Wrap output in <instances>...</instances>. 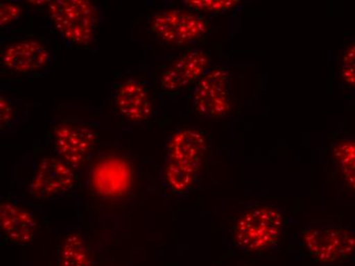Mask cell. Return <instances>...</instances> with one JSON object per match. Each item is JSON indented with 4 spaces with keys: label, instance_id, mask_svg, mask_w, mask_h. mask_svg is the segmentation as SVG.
Wrapping results in <instances>:
<instances>
[{
    "label": "cell",
    "instance_id": "cell-1",
    "mask_svg": "<svg viewBox=\"0 0 355 266\" xmlns=\"http://www.w3.org/2000/svg\"><path fill=\"white\" fill-rule=\"evenodd\" d=\"M205 151L207 142L199 131L185 128L173 134L164 167V178L168 189L175 194H185L192 189Z\"/></svg>",
    "mask_w": 355,
    "mask_h": 266
},
{
    "label": "cell",
    "instance_id": "cell-2",
    "mask_svg": "<svg viewBox=\"0 0 355 266\" xmlns=\"http://www.w3.org/2000/svg\"><path fill=\"white\" fill-rule=\"evenodd\" d=\"M284 228V215L280 209L261 205L249 209L236 222L233 242L240 251L253 255L276 250Z\"/></svg>",
    "mask_w": 355,
    "mask_h": 266
},
{
    "label": "cell",
    "instance_id": "cell-3",
    "mask_svg": "<svg viewBox=\"0 0 355 266\" xmlns=\"http://www.w3.org/2000/svg\"><path fill=\"white\" fill-rule=\"evenodd\" d=\"M51 25L64 42L75 47H88L96 36L99 23L97 6L88 0L49 1Z\"/></svg>",
    "mask_w": 355,
    "mask_h": 266
},
{
    "label": "cell",
    "instance_id": "cell-4",
    "mask_svg": "<svg viewBox=\"0 0 355 266\" xmlns=\"http://www.w3.org/2000/svg\"><path fill=\"white\" fill-rule=\"evenodd\" d=\"M307 254L320 265L345 263L355 253V229L342 224H315L302 231Z\"/></svg>",
    "mask_w": 355,
    "mask_h": 266
},
{
    "label": "cell",
    "instance_id": "cell-5",
    "mask_svg": "<svg viewBox=\"0 0 355 266\" xmlns=\"http://www.w3.org/2000/svg\"><path fill=\"white\" fill-rule=\"evenodd\" d=\"M196 113L207 119L220 118L230 113V74L225 67L205 73L197 82L193 92Z\"/></svg>",
    "mask_w": 355,
    "mask_h": 266
},
{
    "label": "cell",
    "instance_id": "cell-6",
    "mask_svg": "<svg viewBox=\"0 0 355 266\" xmlns=\"http://www.w3.org/2000/svg\"><path fill=\"white\" fill-rule=\"evenodd\" d=\"M153 33L170 44H188L202 38L207 32L205 19L183 10H166L155 14L150 22Z\"/></svg>",
    "mask_w": 355,
    "mask_h": 266
},
{
    "label": "cell",
    "instance_id": "cell-7",
    "mask_svg": "<svg viewBox=\"0 0 355 266\" xmlns=\"http://www.w3.org/2000/svg\"><path fill=\"white\" fill-rule=\"evenodd\" d=\"M96 140V133L87 125L80 123L62 122L53 129L56 155L75 169L87 161Z\"/></svg>",
    "mask_w": 355,
    "mask_h": 266
},
{
    "label": "cell",
    "instance_id": "cell-8",
    "mask_svg": "<svg viewBox=\"0 0 355 266\" xmlns=\"http://www.w3.org/2000/svg\"><path fill=\"white\" fill-rule=\"evenodd\" d=\"M73 185V168L60 158L47 157L39 163L29 192L37 199H49L68 192Z\"/></svg>",
    "mask_w": 355,
    "mask_h": 266
},
{
    "label": "cell",
    "instance_id": "cell-9",
    "mask_svg": "<svg viewBox=\"0 0 355 266\" xmlns=\"http://www.w3.org/2000/svg\"><path fill=\"white\" fill-rule=\"evenodd\" d=\"M209 57L205 51L192 49L176 58L160 78L166 92H177L201 79L209 72Z\"/></svg>",
    "mask_w": 355,
    "mask_h": 266
},
{
    "label": "cell",
    "instance_id": "cell-10",
    "mask_svg": "<svg viewBox=\"0 0 355 266\" xmlns=\"http://www.w3.org/2000/svg\"><path fill=\"white\" fill-rule=\"evenodd\" d=\"M1 66L15 73H32L46 68L51 53L37 40H21L12 43L2 51Z\"/></svg>",
    "mask_w": 355,
    "mask_h": 266
},
{
    "label": "cell",
    "instance_id": "cell-11",
    "mask_svg": "<svg viewBox=\"0 0 355 266\" xmlns=\"http://www.w3.org/2000/svg\"><path fill=\"white\" fill-rule=\"evenodd\" d=\"M37 222L31 212L16 203L2 201L0 204V228L15 245L32 244L37 233Z\"/></svg>",
    "mask_w": 355,
    "mask_h": 266
},
{
    "label": "cell",
    "instance_id": "cell-12",
    "mask_svg": "<svg viewBox=\"0 0 355 266\" xmlns=\"http://www.w3.org/2000/svg\"><path fill=\"white\" fill-rule=\"evenodd\" d=\"M114 103L121 114L132 122L147 121L153 108L146 86L136 79H128L119 84L114 94Z\"/></svg>",
    "mask_w": 355,
    "mask_h": 266
},
{
    "label": "cell",
    "instance_id": "cell-13",
    "mask_svg": "<svg viewBox=\"0 0 355 266\" xmlns=\"http://www.w3.org/2000/svg\"><path fill=\"white\" fill-rule=\"evenodd\" d=\"M87 243L79 233H73L64 239L60 252V266H91Z\"/></svg>",
    "mask_w": 355,
    "mask_h": 266
},
{
    "label": "cell",
    "instance_id": "cell-14",
    "mask_svg": "<svg viewBox=\"0 0 355 266\" xmlns=\"http://www.w3.org/2000/svg\"><path fill=\"white\" fill-rule=\"evenodd\" d=\"M334 157L344 181L355 190V140H344L338 142Z\"/></svg>",
    "mask_w": 355,
    "mask_h": 266
},
{
    "label": "cell",
    "instance_id": "cell-15",
    "mask_svg": "<svg viewBox=\"0 0 355 266\" xmlns=\"http://www.w3.org/2000/svg\"><path fill=\"white\" fill-rule=\"evenodd\" d=\"M184 3L197 12L205 13H222L231 10L232 8L239 3L234 0H223V1H216V0H187Z\"/></svg>",
    "mask_w": 355,
    "mask_h": 266
},
{
    "label": "cell",
    "instance_id": "cell-16",
    "mask_svg": "<svg viewBox=\"0 0 355 266\" xmlns=\"http://www.w3.org/2000/svg\"><path fill=\"white\" fill-rule=\"evenodd\" d=\"M341 77L346 83L355 88V43L350 45L342 58Z\"/></svg>",
    "mask_w": 355,
    "mask_h": 266
},
{
    "label": "cell",
    "instance_id": "cell-17",
    "mask_svg": "<svg viewBox=\"0 0 355 266\" xmlns=\"http://www.w3.org/2000/svg\"><path fill=\"white\" fill-rule=\"evenodd\" d=\"M21 15V8L17 2H1L0 4V25L1 27L12 23Z\"/></svg>",
    "mask_w": 355,
    "mask_h": 266
},
{
    "label": "cell",
    "instance_id": "cell-18",
    "mask_svg": "<svg viewBox=\"0 0 355 266\" xmlns=\"http://www.w3.org/2000/svg\"><path fill=\"white\" fill-rule=\"evenodd\" d=\"M14 115L15 111L12 103L6 97L1 95L0 97V125H1V129H3L4 127L8 126L12 122Z\"/></svg>",
    "mask_w": 355,
    "mask_h": 266
}]
</instances>
